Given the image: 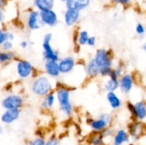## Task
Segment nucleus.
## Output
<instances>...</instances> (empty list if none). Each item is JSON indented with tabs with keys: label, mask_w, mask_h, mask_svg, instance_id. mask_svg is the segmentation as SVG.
Wrapping results in <instances>:
<instances>
[{
	"label": "nucleus",
	"mask_w": 146,
	"mask_h": 145,
	"mask_svg": "<svg viewBox=\"0 0 146 145\" xmlns=\"http://www.w3.org/2000/svg\"><path fill=\"white\" fill-rule=\"evenodd\" d=\"M89 145H105V139L102 133L92 132L88 138Z\"/></svg>",
	"instance_id": "nucleus-24"
},
{
	"label": "nucleus",
	"mask_w": 146,
	"mask_h": 145,
	"mask_svg": "<svg viewBox=\"0 0 146 145\" xmlns=\"http://www.w3.org/2000/svg\"><path fill=\"white\" fill-rule=\"evenodd\" d=\"M104 91H106L107 92H115L118 89H119V81L116 79H113V78H108V79L106 80L104 86Z\"/></svg>",
	"instance_id": "nucleus-23"
},
{
	"label": "nucleus",
	"mask_w": 146,
	"mask_h": 145,
	"mask_svg": "<svg viewBox=\"0 0 146 145\" xmlns=\"http://www.w3.org/2000/svg\"><path fill=\"white\" fill-rule=\"evenodd\" d=\"M8 33L0 29V45H2L5 41L8 40Z\"/></svg>",
	"instance_id": "nucleus-32"
},
{
	"label": "nucleus",
	"mask_w": 146,
	"mask_h": 145,
	"mask_svg": "<svg viewBox=\"0 0 146 145\" xmlns=\"http://www.w3.org/2000/svg\"><path fill=\"white\" fill-rule=\"evenodd\" d=\"M43 57L44 61H55L58 62L60 60L59 54L56 50L53 49L50 44L43 43Z\"/></svg>",
	"instance_id": "nucleus-13"
},
{
	"label": "nucleus",
	"mask_w": 146,
	"mask_h": 145,
	"mask_svg": "<svg viewBox=\"0 0 146 145\" xmlns=\"http://www.w3.org/2000/svg\"><path fill=\"white\" fill-rule=\"evenodd\" d=\"M85 71H86V76L92 79L99 77V70H98L97 65L95 64L93 59H91L86 63V65L85 67Z\"/></svg>",
	"instance_id": "nucleus-17"
},
{
	"label": "nucleus",
	"mask_w": 146,
	"mask_h": 145,
	"mask_svg": "<svg viewBox=\"0 0 146 145\" xmlns=\"http://www.w3.org/2000/svg\"><path fill=\"white\" fill-rule=\"evenodd\" d=\"M106 99L113 110H117L121 109L122 106V101L121 97L117 95L116 92H107L106 93Z\"/></svg>",
	"instance_id": "nucleus-16"
},
{
	"label": "nucleus",
	"mask_w": 146,
	"mask_h": 145,
	"mask_svg": "<svg viewBox=\"0 0 146 145\" xmlns=\"http://www.w3.org/2000/svg\"><path fill=\"white\" fill-rule=\"evenodd\" d=\"M86 44H88L89 46H94L96 44V38L95 37H89Z\"/></svg>",
	"instance_id": "nucleus-35"
},
{
	"label": "nucleus",
	"mask_w": 146,
	"mask_h": 145,
	"mask_svg": "<svg viewBox=\"0 0 146 145\" xmlns=\"http://www.w3.org/2000/svg\"><path fill=\"white\" fill-rule=\"evenodd\" d=\"M127 132L130 136V138H133L134 139L140 138L145 134L144 122H140V121H137L132 122L128 126Z\"/></svg>",
	"instance_id": "nucleus-11"
},
{
	"label": "nucleus",
	"mask_w": 146,
	"mask_h": 145,
	"mask_svg": "<svg viewBox=\"0 0 146 145\" xmlns=\"http://www.w3.org/2000/svg\"><path fill=\"white\" fill-rule=\"evenodd\" d=\"M21 109H9V110H4L3 114L1 115L0 121L3 125L9 126L15 122L19 120L21 116Z\"/></svg>",
	"instance_id": "nucleus-10"
},
{
	"label": "nucleus",
	"mask_w": 146,
	"mask_h": 145,
	"mask_svg": "<svg viewBox=\"0 0 146 145\" xmlns=\"http://www.w3.org/2000/svg\"><path fill=\"white\" fill-rule=\"evenodd\" d=\"M71 91L70 88L64 85H58L54 91L56 100H57L59 110L61 113L67 116L70 117L74 113V105L71 100Z\"/></svg>",
	"instance_id": "nucleus-2"
},
{
	"label": "nucleus",
	"mask_w": 146,
	"mask_h": 145,
	"mask_svg": "<svg viewBox=\"0 0 146 145\" xmlns=\"http://www.w3.org/2000/svg\"><path fill=\"white\" fill-rule=\"evenodd\" d=\"M80 16L79 10L74 9H68L65 15V21L68 26H73L78 20Z\"/></svg>",
	"instance_id": "nucleus-19"
},
{
	"label": "nucleus",
	"mask_w": 146,
	"mask_h": 145,
	"mask_svg": "<svg viewBox=\"0 0 146 145\" xmlns=\"http://www.w3.org/2000/svg\"><path fill=\"white\" fill-rule=\"evenodd\" d=\"M101 133H102V135L104 136V139H106V138H111V137L114 136V134H115V130H114L111 126H109L108 128H106V129H105L104 132H102Z\"/></svg>",
	"instance_id": "nucleus-29"
},
{
	"label": "nucleus",
	"mask_w": 146,
	"mask_h": 145,
	"mask_svg": "<svg viewBox=\"0 0 146 145\" xmlns=\"http://www.w3.org/2000/svg\"><path fill=\"white\" fill-rule=\"evenodd\" d=\"M40 18H39V14L37 11H33L27 21V25L31 29H38L41 26L40 24Z\"/></svg>",
	"instance_id": "nucleus-20"
},
{
	"label": "nucleus",
	"mask_w": 146,
	"mask_h": 145,
	"mask_svg": "<svg viewBox=\"0 0 146 145\" xmlns=\"http://www.w3.org/2000/svg\"><path fill=\"white\" fill-rule=\"evenodd\" d=\"M45 145H61V142L56 136H51L45 140Z\"/></svg>",
	"instance_id": "nucleus-30"
},
{
	"label": "nucleus",
	"mask_w": 146,
	"mask_h": 145,
	"mask_svg": "<svg viewBox=\"0 0 146 145\" xmlns=\"http://www.w3.org/2000/svg\"><path fill=\"white\" fill-rule=\"evenodd\" d=\"M88 38H89L88 32L86 31H81L78 36V44L80 45H85L86 44Z\"/></svg>",
	"instance_id": "nucleus-27"
},
{
	"label": "nucleus",
	"mask_w": 146,
	"mask_h": 145,
	"mask_svg": "<svg viewBox=\"0 0 146 145\" xmlns=\"http://www.w3.org/2000/svg\"><path fill=\"white\" fill-rule=\"evenodd\" d=\"M21 47L22 48V49H25V48H27V45H28V43L26 41V40H24V41H21Z\"/></svg>",
	"instance_id": "nucleus-36"
},
{
	"label": "nucleus",
	"mask_w": 146,
	"mask_h": 145,
	"mask_svg": "<svg viewBox=\"0 0 146 145\" xmlns=\"http://www.w3.org/2000/svg\"><path fill=\"white\" fill-rule=\"evenodd\" d=\"M130 142V136L127 129L121 128L115 132L113 136V145H123Z\"/></svg>",
	"instance_id": "nucleus-14"
},
{
	"label": "nucleus",
	"mask_w": 146,
	"mask_h": 145,
	"mask_svg": "<svg viewBox=\"0 0 146 145\" xmlns=\"http://www.w3.org/2000/svg\"><path fill=\"white\" fill-rule=\"evenodd\" d=\"M119 89L123 94H128L132 91L134 86V77L132 73H125L119 79Z\"/></svg>",
	"instance_id": "nucleus-8"
},
{
	"label": "nucleus",
	"mask_w": 146,
	"mask_h": 145,
	"mask_svg": "<svg viewBox=\"0 0 146 145\" xmlns=\"http://www.w3.org/2000/svg\"><path fill=\"white\" fill-rule=\"evenodd\" d=\"M27 145H45V139L41 136H37L33 139L30 140Z\"/></svg>",
	"instance_id": "nucleus-28"
},
{
	"label": "nucleus",
	"mask_w": 146,
	"mask_h": 145,
	"mask_svg": "<svg viewBox=\"0 0 146 145\" xmlns=\"http://www.w3.org/2000/svg\"><path fill=\"white\" fill-rule=\"evenodd\" d=\"M24 98L19 94H9L6 96L1 102V106L4 110L9 109H21L24 106Z\"/></svg>",
	"instance_id": "nucleus-6"
},
{
	"label": "nucleus",
	"mask_w": 146,
	"mask_h": 145,
	"mask_svg": "<svg viewBox=\"0 0 146 145\" xmlns=\"http://www.w3.org/2000/svg\"><path fill=\"white\" fill-rule=\"evenodd\" d=\"M58 66L61 74H68L75 68L76 61L74 56H68L58 61Z\"/></svg>",
	"instance_id": "nucleus-9"
},
{
	"label": "nucleus",
	"mask_w": 146,
	"mask_h": 145,
	"mask_svg": "<svg viewBox=\"0 0 146 145\" xmlns=\"http://www.w3.org/2000/svg\"><path fill=\"white\" fill-rule=\"evenodd\" d=\"M54 0H35V4L41 10L50 9L53 5Z\"/></svg>",
	"instance_id": "nucleus-26"
},
{
	"label": "nucleus",
	"mask_w": 146,
	"mask_h": 145,
	"mask_svg": "<svg viewBox=\"0 0 146 145\" xmlns=\"http://www.w3.org/2000/svg\"><path fill=\"white\" fill-rule=\"evenodd\" d=\"M16 62V66H15V71L17 73V76L21 79H27L33 76L35 73L34 67L33 64L24 59H18L15 61Z\"/></svg>",
	"instance_id": "nucleus-5"
},
{
	"label": "nucleus",
	"mask_w": 146,
	"mask_h": 145,
	"mask_svg": "<svg viewBox=\"0 0 146 145\" xmlns=\"http://www.w3.org/2000/svg\"><path fill=\"white\" fill-rule=\"evenodd\" d=\"M113 121V116L110 113H103L96 119H90L87 121V124L90 126L92 132L101 133L106 128L110 126Z\"/></svg>",
	"instance_id": "nucleus-4"
},
{
	"label": "nucleus",
	"mask_w": 146,
	"mask_h": 145,
	"mask_svg": "<svg viewBox=\"0 0 146 145\" xmlns=\"http://www.w3.org/2000/svg\"><path fill=\"white\" fill-rule=\"evenodd\" d=\"M31 91L35 96L42 98L54 91V85L50 78L45 74L36 76L31 84Z\"/></svg>",
	"instance_id": "nucleus-3"
},
{
	"label": "nucleus",
	"mask_w": 146,
	"mask_h": 145,
	"mask_svg": "<svg viewBox=\"0 0 146 145\" xmlns=\"http://www.w3.org/2000/svg\"><path fill=\"white\" fill-rule=\"evenodd\" d=\"M0 51H1V50H0Z\"/></svg>",
	"instance_id": "nucleus-42"
},
{
	"label": "nucleus",
	"mask_w": 146,
	"mask_h": 145,
	"mask_svg": "<svg viewBox=\"0 0 146 145\" xmlns=\"http://www.w3.org/2000/svg\"><path fill=\"white\" fill-rule=\"evenodd\" d=\"M52 40V34L51 33H46L44 37V42L43 43H49L50 44Z\"/></svg>",
	"instance_id": "nucleus-34"
},
{
	"label": "nucleus",
	"mask_w": 146,
	"mask_h": 145,
	"mask_svg": "<svg viewBox=\"0 0 146 145\" xmlns=\"http://www.w3.org/2000/svg\"><path fill=\"white\" fill-rule=\"evenodd\" d=\"M3 0H0V5H3Z\"/></svg>",
	"instance_id": "nucleus-40"
},
{
	"label": "nucleus",
	"mask_w": 146,
	"mask_h": 145,
	"mask_svg": "<svg viewBox=\"0 0 146 145\" xmlns=\"http://www.w3.org/2000/svg\"><path fill=\"white\" fill-rule=\"evenodd\" d=\"M40 20L44 23L49 25V26H55L57 22V16L53 12L51 9H46V10H42L40 13Z\"/></svg>",
	"instance_id": "nucleus-15"
},
{
	"label": "nucleus",
	"mask_w": 146,
	"mask_h": 145,
	"mask_svg": "<svg viewBox=\"0 0 146 145\" xmlns=\"http://www.w3.org/2000/svg\"><path fill=\"white\" fill-rule=\"evenodd\" d=\"M44 70L45 75L50 78H59L61 75L58 62L55 61H45L44 65Z\"/></svg>",
	"instance_id": "nucleus-12"
},
{
	"label": "nucleus",
	"mask_w": 146,
	"mask_h": 145,
	"mask_svg": "<svg viewBox=\"0 0 146 145\" xmlns=\"http://www.w3.org/2000/svg\"><path fill=\"white\" fill-rule=\"evenodd\" d=\"M67 2L68 9H74L76 10H80L88 6L90 0H67Z\"/></svg>",
	"instance_id": "nucleus-22"
},
{
	"label": "nucleus",
	"mask_w": 146,
	"mask_h": 145,
	"mask_svg": "<svg viewBox=\"0 0 146 145\" xmlns=\"http://www.w3.org/2000/svg\"><path fill=\"white\" fill-rule=\"evenodd\" d=\"M17 57L15 52L10 51H0V64H8L13 61H16Z\"/></svg>",
	"instance_id": "nucleus-21"
},
{
	"label": "nucleus",
	"mask_w": 146,
	"mask_h": 145,
	"mask_svg": "<svg viewBox=\"0 0 146 145\" xmlns=\"http://www.w3.org/2000/svg\"><path fill=\"white\" fill-rule=\"evenodd\" d=\"M127 109L134 117L135 121L144 122L146 118V103L144 100L138 101L134 103H128Z\"/></svg>",
	"instance_id": "nucleus-7"
},
{
	"label": "nucleus",
	"mask_w": 146,
	"mask_h": 145,
	"mask_svg": "<svg viewBox=\"0 0 146 145\" xmlns=\"http://www.w3.org/2000/svg\"><path fill=\"white\" fill-rule=\"evenodd\" d=\"M63 1H64V0H63ZM65 1H67V0H65Z\"/></svg>",
	"instance_id": "nucleus-41"
},
{
	"label": "nucleus",
	"mask_w": 146,
	"mask_h": 145,
	"mask_svg": "<svg viewBox=\"0 0 146 145\" xmlns=\"http://www.w3.org/2000/svg\"><path fill=\"white\" fill-rule=\"evenodd\" d=\"M116 1L121 3H127L129 0H116Z\"/></svg>",
	"instance_id": "nucleus-38"
},
{
	"label": "nucleus",
	"mask_w": 146,
	"mask_h": 145,
	"mask_svg": "<svg viewBox=\"0 0 146 145\" xmlns=\"http://www.w3.org/2000/svg\"><path fill=\"white\" fill-rule=\"evenodd\" d=\"M136 32L139 35H143L145 33V27L142 24H138L136 27Z\"/></svg>",
	"instance_id": "nucleus-33"
},
{
	"label": "nucleus",
	"mask_w": 146,
	"mask_h": 145,
	"mask_svg": "<svg viewBox=\"0 0 146 145\" xmlns=\"http://www.w3.org/2000/svg\"><path fill=\"white\" fill-rule=\"evenodd\" d=\"M124 73H125L124 67L122 65H121V64H118L115 67H113L112 71H111L110 75V78L119 79Z\"/></svg>",
	"instance_id": "nucleus-25"
},
{
	"label": "nucleus",
	"mask_w": 146,
	"mask_h": 145,
	"mask_svg": "<svg viewBox=\"0 0 146 145\" xmlns=\"http://www.w3.org/2000/svg\"><path fill=\"white\" fill-rule=\"evenodd\" d=\"M92 59L99 70V76L109 78L114 67V56L111 50L99 49L96 51Z\"/></svg>",
	"instance_id": "nucleus-1"
},
{
	"label": "nucleus",
	"mask_w": 146,
	"mask_h": 145,
	"mask_svg": "<svg viewBox=\"0 0 146 145\" xmlns=\"http://www.w3.org/2000/svg\"><path fill=\"white\" fill-rule=\"evenodd\" d=\"M2 51H10L13 49V43L11 41H5L2 45Z\"/></svg>",
	"instance_id": "nucleus-31"
},
{
	"label": "nucleus",
	"mask_w": 146,
	"mask_h": 145,
	"mask_svg": "<svg viewBox=\"0 0 146 145\" xmlns=\"http://www.w3.org/2000/svg\"><path fill=\"white\" fill-rule=\"evenodd\" d=\"M55 103H56V96L54 91H52L43 97L41 101V108L43 109L49 110L55 106Z\"/></svg>",
	"instance_id": "nucleus-18"
},
{
	"label": "nucleus",
	"mask_w": 146,
	"mask_h": 145,
	"mask_svg": "<svg viewBox=\"0 0 146 145\" xmlns=\"http://www.w3.org/2000/svg\"><path fill=\"white\" fill-rule=\"evenodd\" d=\"M3 133H4V127H3V126L0 125V136L3 135Z\"/></svg>",
	"instance_id": "nucleus-37"
},
{
	"label": "nucleus",
	"mask_w": 146,
	"mask_h": 145,
	"mask_svg": "<svg viewBox=\"0 0 146 145\" xmlns=\"http://www.w3.org/2000/svg\"><path fill=\"white\" fill-rule=\"evenodd\" d=\"M2 19H3V14H2V11H1V9H0V21H2Z\"/></svg>",
	"instance_id": "nucleus-39"
}]
</instances>
